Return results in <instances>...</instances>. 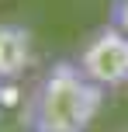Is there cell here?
<instances>
[{
    "label": "cell",
    "instance_id": "3",
    "mask_svg": "<svg viewBox=\"0 0 128 132\" xmlns=\"http://www.w3.org/2000/svg\"><path fill=\"white\" fill-rule=\"evenodd\" d=\"M35 66V35L17 21H0V87H11Z\"/></svg>",
    "mask_w": 128,
    "mask_h": 132
},
{
    "label": "cell",
    "instance_id": "4",
    "mask_svg": "<svg viewBox=\"0 0 128 132\" xmlns=\"http://www.w3.org/2000/svg\"><path fill=\"white\" fill-rule=\"evenodd\" d=\"M107 21L118 28V31L128 35V0H111L107 4Z\"/></svg>",
    "mask_w": 128,
    "mask_h": 132
},
{
    "label": "cell",
    "instance_id": "1",
    "mask_svg": "<svg viewBox=\"0 0 128 132\" xmlns=\"http://www.w3.org/2000/svg\"><path fill=\"white\" fill-rule=\"evenodd\" d=\"M104 108V87L94 84L76 66L73 56L48 63L35 77L24 104L21 129L24 132H87Z\"/></svg>",
    "mask_w": 128,
    "mask_h": 132
},
{
    "label": "cell",
    "instance_id": "5",
    "mask_svg": "<svg viewBox=\"0 0 128 132\" xmlns=\"http://www.w3.org/2000/svg\"><path fill=\"white\" fill-rule=\"evenodd\" d=\"M118 132H128V125H125V129H118Z\"/></svg>",
    "mask_w": 128,
    "mask_h": 132
},
{
    "label": "cell",
    "instance_id": "2",
    "mask_svg": "<svg viewBox=\"0 0 128 132\" xmlns=\"http://www.w3.org/2000/svg\"><path fill=\"white\" fill-rule=\"evenodd\" d=\"M73 59L94 84H101L104 90L128 87V35L118 31L111 21H104L101 28H94V31L76 45Z\"/></svg>",
    "mask_w": 128,
    "mask_h": 132
}]
</instances>
